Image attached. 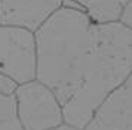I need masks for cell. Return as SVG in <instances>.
Listing matches in <instances>:
<instances>
[{
    "label": "cell",
    "mask_w": 132,
    "mask_h": 130,
    "mask_svg": "<svg viewBox=\"0 0 132 130\" xmlns=\"http://www.w3.org/2000/svg\"><path fill=\"white\" fill-rule=\"evenodd\" d=\"M36 78L60 102L64 123L83 130L132 72V30L64 3L36 31Z\"/></svg>",
    "instance_id": "cell-1"
},
{
    "label": "cell",
    "mask_w": 132,
    "mask_h": 130,
    "mask_svg": "<svg viewBox=\"0 0 132 130\" xmlns=\"http://www.w3.org/2000/svg\"><path fill=\"white\" fill-rule=\"evenodd\" d=\"M15 115L22 130H52L64 124V114L54 92L39 81L15 86Z\"/></svg>",
    "instance_id": "cell-2"
},
{
    "label": "cell",
    "mask_w": 132,
    "mask_h": 130,
    "mask_svg": "<svg viewBox=\"0 0 132 130\" xmlns=\"http://www.w3.org/2000/svg\"><path fill=\"white\" fill-rule=\"evenodd\" d=\"M36 33L16 25L0 24V76L15 86L36 78Z\"/></svg>",
    "instance_id": "cell-3"
},
{
    "label": "cell",
    "mask_w": 132,
    "mask_h": 130,
    "mask_svg": "<svg viewBox=\"0 0 132 130\" xmlns=\"http://www.w3.org/2000/svg\"><path fill=\"white\" fill-rule=\"evenodd\" d=\"M83 130H132V72L102 102Z\"/></svg>",
    "instance_id": "cell-4"
},
{
    "label": "cell",
    "mask_w": 132,
    "mask_h": 130,
    "mask_svg": "<svg viewBox=\"0 0 132 130\" xmlns=\"http://www.w3.org/2000/svg\"><path fill=\"white\" fill-rule=\"evenodd\" d=\"M62 3L64 0H0V24L36 33Z\"/></svg>",
    "instance_id": "cell-5"
},
{
    "label": "cell",
    "mask_w": 132,
    "mask_h": 130,
    "mask_svg": "<svg viewBox=\"0 0 132 130\" xmlns=\"http://www.w3.org/2000/svg\"><path fill=\"white\" fill-rule=\"evenodd\" d=\"M15 84L0 76V130H22L15 115Z\"/></svg>",
    "instance_id": "cell-6"
},
{
    "label": "cell",
    "mask_w": 132,
    "mask_h": 130,
    "mask_svg": "<svg viewBox=\"0 0 132 130\" xmlns=\"http://www.w3.org/2000/svg\"><path fill=\"white\" fill-rule=\"evenodd\" d=\"M73 2L96 21H116L128 0H67Z\"/></svg>",
    "instance_id": "cell-7"
},
{
    "label": "cell",
    "mask_w": 132,
    "mask_h": 130,
    "mask_svg": "<svg viewBox=\"0 0 132 130\" xmlns=\"http://www.w3.org/2000/svg\"><path fill=\"white\" fill-rule=\"evenodd\" d=\"M117 19H119L123 25H126L129 30H132V0H128L125 5H123Z\"/></svg>",
    "instance_id": "cell-8"
},
{
    "label": "cell",
    "mask_w": 132,
    "mask_h": 130,
    "mask_svg": "<svg viewBox=\"0 0 132 130\" xmlns=\"http://www.w3.org/2000/svg\"><path fill=\"white\" fill-rule=\"evenodd\" d=\"M52 130H80V129H77V127H73V126H70V124H61V126H58V127H55V129H52Z\"/></svg>",
    "instance_id": "cell-9"
}]
</instances>
